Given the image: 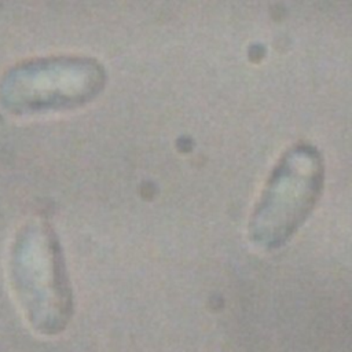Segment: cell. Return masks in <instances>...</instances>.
<instances>
[{
	"instance_id": "1",
	"label": "cell",
	"mask_w": 352,
	"mask_h": 352,
	"mask_svg": "<svg viewBox=\"0 0 352 352\" xmlns=\"http://www.w3.org/2000/svg\"><path fill=\"white\" fill-rule=\"evenodd\" d=\"M7 278L16 305L38 336L62 334L74 314V297L59 239L40 219L15 232L7 256Z\"/></svg>"
},
{
	"instance_id": "2",
	"label": "cell",
	"mask_w": 352,
	"mask_h": 352,
	"mask_svg": "<svg viewBox=\"0 0 352 352\" xmlns=\"http://www.w3.org/2000/svg\"><path fill=\"white\" fill-rule=\"evenodd\" d=\"M103 65L82 55L33 58L11 66L0 78V106L15 116L81 107L106 85Z\"/></svg>"
},
{
	"instance_id": "3",
	"label": "cell",
	"mask_w": 352,
	"mask_h": 352,
	"mask_svg": "<svg viewBox=\"0 0 352 352\" xmlns=\"http://www.w3.org/2000/svg\"><path fill=\"white\" fill-rule=\"evenodd\" d=\"M324 182L320 151L309 143L287 148L274 166L249 219L248 235L261 249L285 245L316 206Z\"/></svg>"
}]
</instances>
